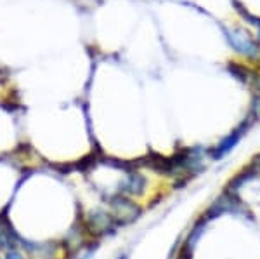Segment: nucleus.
Segmentation results:
<instances>
[{
  "instance_id": "obj_10",
  "label": "nucleus",
  "mask_w": 260,
  "mask_h": 259,
  "mask_svg": "<svg viewBox=\"0 0 260 259\" xmlns=\"http://www.w3.org/2000/svg\"><path fill=\"white\" fill-rule=\"evenodd\" d=\"M116 259H128V256H127V254H120V256L116 257Z\"/></svg>"
},
{
  "instance_id": "obj_9",
  "label": "nucleus",
  "mask_w": 260,
  "mask_h": 259,
  "mask_svg": "<svg viewBox=\"0 0 260 259\" xmlns=\"http://www.w3.org/2000/svg\"><path fill=\"white\" fill-rule=\"evenodd\" d=\"M251 113H253V117H251V119H260V98L253 103V108H251Z\"/></svg>"
},
{
  "instance_id": "obj_5",
  "label": "nucleus",
  "mask_w": 260,
  "mask_h": 259,
  "mask_svg": "<svg viewBox=\"0 0 260 259\" xmlns=\"http://www.w3.org/2000/svg\"><path fill=\"white\" fill-rule=\"evenodd\" d=\"M225 35H228V40H229V44L233 45L234 51L245 54V56H250V57H255L258 54L255 42L251 40L245 32L233 30V32H225Z\"/></svg>"
},
{
  "instance_id": "obj_2",
  "label": "nucleus",
  "mask_w": 260,
  "mask_h": 259,
  "mask_svg": "<svg viewBox=\"0 0 260 259\" xmlns=\"http://www.w3.org/2000/svg\"><path fill=\"white\" fill-rule=\"evenodd\" d=\"M85 228L89 229L90 237H103V235H108V233H113L115 228L118 226L116 221L113 219L111 212L104 211V209H95L92 211L85 219Z\"/></svg>"
},
{
  "instance_id": "obj_8",
  "label": "nucleus",
  "mask_w": 260,
  "mask_h": 259,
  "mask_svg": "<svg viewBox=\"0 0 260 259\" xmlns=\"http://www.w3.org/2000/svg\"><path fill=\"white\" fill-rule=\"evenodd\" d=\"M4 259H26V257H24L23 254H21L19 250L14 247V249H9V250H7L6 256H4Z\"/></svg>"
},
{
  "instance_id": "obj_6",
  "label": "nucleus",
  "mask_w": 260,
  "mask_h": 259,
  "mask_svg": "<svg viewBox=\"0 0 260 259\" xmlns=\"http://www.w3.org/2000/svg\"><path fill=\"white\" fill-rule=\"evenodd\" d=\"M229 72L236 75V77L240 78V80H248V78H246V77H248V72H246L245 68H241V66L231 65V66H229Z\"/></svg>"
},
{
  "instance_id": "obj_3",
  "label": "nucleus",
  "mask_w": 260,
  "mask_h": 259,
  "mask_svg": "<svg viewBox=\"0 0 260 259\" xmlns=\"http://www.w3.org/2000/svg\"><path fill=\"white\" fill-rule=\"evenodd\" d=\"M251 122H253V119H250V122H248V124L245 122L243 125H240V127H238L236 131H233L231 134L225 136L219 145L213 146L210 152H208V155H210V158H213V160H220V158H224L225 155H229V153L233 152L234 148H236V145L241 141L243 134H245V132L248 131V127H250V124H251Z\"/></svg>"
},
{
  "instance_id": "obj_7",
  "label": "nucleus",
  "mask_w": 260,
  "mask_h": 259,
  "mask_svg": "<svg viewBox=\"0 0 260 259\" xmlns=\"http://www.w3.org/2000/svg\"><path fill=\"white\" fill-rule=\"evenodd\" d=\"M95 247H98V245H94V247H89L85 250V252H78V254H75L73 257H70V259H92L94 257V250H95Z\"/></svg>"
},
{
  "instance_id": "obj_1",
  "label": "nucleus",
  "mask_w": 260,
  "mask_h": 259,
  "mask_svg": "<svg viewBox=\"0 0 260 259\" xmlns=\"http://www.w3.org/2000/svg\"><path fill=\"white\" fill-rule=\"evenodd\" d=\"M110 212L116 224H130L141 216V207L125 195H110Z\"/></svg>"
},
{
  "instance_id": "obj_4",
  "label": "nucleus",
  "mask_w": 260,
  "mask_h": 259,
  "mask_svg": "<svg viewBox=\"0 0 260 259\" xmlns=\"http://www.w3.org/2000/svg\"><path fill=\"white\" fill-rule=\"evenodd\" d=\"M146 185H148V181H146V178L142 176V174H139V172H127L123 176V179H121L116 193L132 198V197H136V195H141L142 191H144Z\"/></svg>"
}]
</instances>
